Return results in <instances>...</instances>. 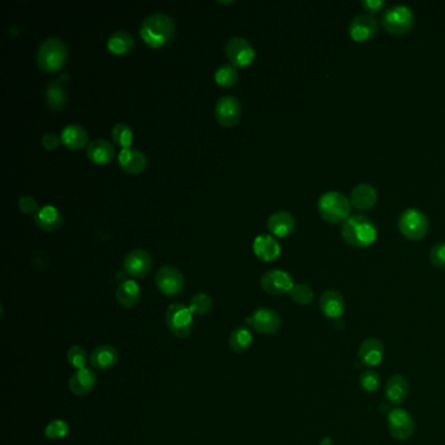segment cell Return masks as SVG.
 <instances>
[{
  "instance_id": "39",
  "label": "cell",
  "mask_w": 445,
  "mask_h": 445,
  "mask_svg": "<svg viewBox=\"0 0 445 445\" xmlns=\"http://www.w3.org/2000/svg\"><path fill=\"white\" fill-rule=\"evenodd\" d=\"M430 260L435 267L445 268V242H439L431 248Z\"/></svg>"
},
{
  "instance_id": "35",
  "label": "cell",
  "mask_w": 445,
  "mask_h": 445,
  "mask_svg": "<svg viewBox=\"0 0 445 445\" xmlns=\"http://www.w3.org/2000/svg\"><path fill=\"white\" fill-rule=\"evenodd\" d=\"M291 299L300 304V306H309V303H312L313 298H315V293L311 289V286L307 284H294L293 290L290 291Z\"/></svg>"
},
{
  "instance_id": "24",
  "label": "cell",
  "mask_w": 445,
  "mask_h": 445,
  "mask_svg": "<svg viewBox=\"0 0 445 445\" xmlns=\"http://www.w3.org/2000/svg\"><path fill=\"white\" fill-rule=\"evenodd\" d=\"M296 217L290 211H280L273 213L268 218V230L276 236H287L296 229Z\"/></svg>"
},
{
  "instance_id": "22",
  "label": "cell",
  "mask_w": 445,
  "mask_h": 445,
  "mask_svg": "<svg viewBox=\"0 0 445 445\" xmlns=\"http://www.w3.org/2000/svg\"><path fill=\"white\" fill-rule=\"evenodd\" d=\"M377 201L376 188L369 183H359L350 194V203L359 211H369Z\"/></svg>"
},
{
  "instance_id": "14",
  "label": "cell",
  "mask_w": 445,
  "mask_h": 445,
  "mask_svg": "<svg viewBox=\"0 0 445 445\" xmlns=\"http://www.w3.org/2000/svg\"><path fill=\"white\" fill-rule=\"evenodd\" d=\"M214 115L222 127H233L240 121L242 103L233 96H223L216 103Z\"/></svg>"
},
{
  "instance_id": "8",
  "label": "cell",
  "mask_w": 445,
  "mask_h": 445,
  "mask_svg": "<svg viewBox=\"0 0 445 445\" xmlns=\"http://www.w3.org/2000/svg\"><path fill=\"white\" fill-rule=\"evenodd\" d=\"M156 284L163 296L175 297L185 289V277L173 265H163L156 274Z\"/></svg>"
},
{
  "instance_id": "19",
  "label": "cell",
  "mask_w": 445,
  "mask_h": 445,
  "mask_svg": "<svg viewBox=\"0 0 445 445\" xmlns=\"http://www.w3.org/2000/svg\"><path fill=\"white\" fill-rule=\"evenodd\" d=\"M97 383V375L96 372L92 371L90 369H81L74 372V375L70 377V391L72 392L74 396H87L89 395L93 388Z\"/></svg>"
},
{
  "instance_id": "25",
  "label": "cell",
  "mask_w": 445,
  "mask_h": 445,
  "mask_svg": "<svg viewBox=\"0 0 445 445\" xmlns=\"http://www.w3.org/2000/svg\"><path fill=\"white\" fill-rule=\"evenodd\" d=\"M62 143L71 150H80L87 148L89 135L87 131L80 124H68L62 130Z\"/></svg>"
},
{
  "instance_id": "34",
  "label": "cell",
  "mask_w": 445,
  "mask_h": 445,
  "mask_svg": "<svg viewBox=\"0 0 445 445\" xmlns=\"http://www.w3.org/2000/svg\"><path fill=\"white\" fill-rule=\"evenodd\" d=\"M189 309L196 316L207 315L213 307V299L205 293H198L189 300Z\"/></svg>"
},
{
  "instance_id": "15",
  "label": "cell",
  "mask_w": 445,
  "mask_h": 445,
  "mask_svg": "<svg viewBox=\"0 0 445 445\" xmlns=\"http://www.w3.org/2000/svg\"><path fill=\"white\" fill-rule=\"evenodd\" d=\"M379 32V23L370 13L357 14L349 25V34L357 42H366Z\"/></svg>"
},
{
  "instance_id": "27",
  "label": "cell",
  "mask_w": 445,
  "mask_h": 445,
  "mask_svg": "<svg viewBox=\"0 0 445 445\" xmlns=\"http://www.w3.org/2000/svg\"><path fill=\"white\" fill-rule=\"evenodd\" d=\"M34 222L41 230H45L49 233L55 231L62 226V213L52 205H45L39 208V211L34 214Z\"/></svg>"
},
{
  "instance_id": "6",
  "label": "cell",
  "mask_w": 445,
  "mask_h": 445,
  "mask_svg": "<svg viewBox=\"0 0 445 445\" xmlns=\"http://www.w3.org/2000/svg\"><path fill=\"white\" fill-rule=\"evenodd\" d=\"M414 12L406 4H395L386 8L382 16V24L392 34H405L414 25Z\"/></svg>"
},
{
  "instance_id": "26",
  "label": "cell",
  "mask_w": 445,
  "mask_h": 445,
  "mask_svg": "<svg viewBox=\"0 0 445 445\" xmlns=\"http://www.w3.org/2000/svg\"><path fill=\"white\" fill-rule=\"evenodd\" d=\"M252 248L255 255L262 261H273L281 253V246L272 235L261 234L256 236Z\"/></svg>"
},
{
  "instance_id": "38",
  "label": "cell",
  "mask_w": 445,
  "mask_h": 445,
  "mask_svg": "<svg viewBox=\"0 0 445 445\" xmlns=\"http://www.w3.org/2000/svg\"><path fill=\"white\" fill-rule=\"evenodd\" d=\"M67 360L68 363L77 369V370H81V369H85L87 362V351L84 347L79 346V345H74V346L70 347L68 351H67Z\"/></svg>"
},
{
  "instance_id": "1",
  "label": "cell",
  "mask_w": 445,
  "mask_h": 445,
  "mask_svg": "<svg viewBox=\"0 0 445 445\" xmlns=\"http://www.w3.org/2000/svg\"><path fill=\"white\" fill-rule=\"evenodd\" d=\"M176 25L167 13L156 12L147 16L140 25V37L154 49L162 48L173 41Z\"/></svg>"
},
{
  "instance_id": "41",
  "label": "cell",
  "mask_w": 445,
  "mask_h": 445,
  "mask_svg": "<svg viewBox=\"0 0 445 445\" xmlns=\"http://www.w3.org/2000/svg\"><path fill=\"white\" fill-rule=\"evenodd\" d=\"M61 141H62V138L59 136H56V135H55V134H52V132H49V134L43 135V136H42V140H41L42 147L46 149V150H55V149L59 147Z\"/></svg>"
},
{
  "instance_id": "37",
  "label": "cell",
  "mask_w": 445,
  "mask_h": 445,
  "mask_svg": "<svg viewBox=\"0 0 445 445\" xmlns=\"http://www.w3.org/2000/svg\"><path fill=\"white\" fill-rule=\"evenodd\" d=\"M70 433L68 423L63 420H55L50 422L45 428V436L50 440H59L65 437Z\"/></svg>"
},
{
  "instance_id": "20",
  "label": "cell",
  "mask_w": 445,
  "mask_h": 445,
  "mask_svg": "<svg viewBox=\"0 0 445 445\" xmlns=\"http://www.w3.org/2000/svg\"><path fill=\"white\" fill-rule=\"evenodd\" d=\"M118 359H119V354L115 347L112 345H99L92 351L89 362H90V366L94 367L96 370L107 371L118 363Z\"/></svg>"
},
{
  "instance_id": "16",
  "label": "cell",
  "mask_w": 445,
  "mask_h": 445,
  "mask_svg": "<svg viewBox=\"0 0 445 445\" xmlns=\"http://www.w3.org/2000/svg\"><path fill=\"white\" fill-rule=\"evenodd\" d=\"M319 307L322 309V315L328 319H341L345 313V299L344 296L337 290H325L319 300Z\"/></svg>"
},
{
  "instance_id": "17",
  "label": "cell",
  "mask_w": 445,
  "mask_h": 445,
  "mask_svg": "<svg viewBox=\"0 0 445 445\" xmlns=\"http://www.w3.org/2000/svg\"><path fill=\"white\" fill-rule=\"evenodd\" d=\"M118 163L124 173L137 175L141 174L148 165L144 152L135 148L122 149L118 157Z\"/></svg>"
},
{
  "instance_id": "18",
  "label": "cell",
  "mask_w": 445,
  "mask_h": 445,
  "mask_svg": "<svg viewBox=\"0 0 445 445\" xmlns=\"http://www.w3.org/2000/svg\"><path fill=\"white\" fill-rule=\"evenodd\" d=\"M410 393V384L402 375H393L388 379L384 388V395L389 404L401 405L406 401Z\"/></svg>"
},
{
  "instance_id": "11",
  "label": "cell",
  "mask_w": 445,
  "mask_h": 445,
  "mask_svg": "<svg viewBox=\"0 0 445 445\" xmlns=\"http://www.w3.org/2000/svg\"><path fill=\"white\" fill-rule=\"evenodd\" d=\"M260 284L262 290L271 296H282L293 290L294 281L293 277L282 269H271L261 276Z\"/></svg>"
},
{
  "instance_id": "29",
  "label": "cell",
  "mask_w": 445,
  "mask_h": 445,
  "mask_svg": "<svg viewBox=\"0 0 445 445\" xmlns=\"http://www.w3.org/2000/svg\"><path fill=\"white\" fill-rule=\"evenodd\" d=\"M61 80H52L50 81L48 89H46V103L51 110H62L67 105L68 101V96H67V90L63 85Z\"/></svg>"
},
{
  "instance_id": "4",
  "label": "cell",
  "mask_w": 445,
  "mask_h": 445,
  "mask_svg": "<svg viewBox=\"0 0 445 445\" xmlns=\"http://www.w3.org/2000/svg\"><path fill=\"white\" fill-rule=\"evenodd\" d=\"M318 209L322 218L328 222H345L350 217L351 203L338 191H327L319 198Z\"/></svg>"
},
{
  "instance_id": "3",
  "label": "cell",
  "mask_w": 445,
  "mask_h": 445,
  "mask_svg": "<svg viewBox=\"0 0 445 445\" xmlns=\"http://www.w3.org/2000/svg\"><path fill=\"white\" fill-rule=\"evenodd\" d=\"M68 58L67 45L61 38H46L38 48V67L48 74L58 72L65 65Z\"/></svg>"
},
{
  "instance_id": "40",
  "label": "cell",
  "mask_w": 445,
  "mask_h": 445,
  "mask_svg": "<svg viewBox=\"0 0 445 445\" xmlns=\"http://www.w3.org/2000/svg\"><path fill=\"white\" fill-rule=\"evenodd\" d=\"M19 209L24 214H36L39 211L37 200L32 196H23L19 200Z\"/></svg>"
},
{
  "instance_id": "23",
  "label": "cell",
  "mask_w": 445,
  "mask_h": 445,
  "mask_svg": "<svg viewBox=\"0 0 445 445\" xmlns=\"http://www.w3.org/2000/svg\"><path fill=\"white\" fill-rule=\"evenodd\" d=\"M87 156L96 165H107L115 157V148L110 141L105 138H96L89 143Z\"/></svg>"
},
{
  "instance_id": "21",
  "label": "cell",
  "mask_w": 445,
  "mask_h": 445,
  "mask_svg": "<svg viewBox=\"0 0 445 445\" xmlns=\"http://www.w3.org/2000/svg\"><path fill=\"white\" fill-rule=\"evenodd\" d=\"M358 358L362 364L375 367L382 363L384 358V345L377 338H367L359 346Z\"/></svg>"
},
{
  "instance_id": "12",
  "label": "cell",
  "mask_w": 445,
  "mask_h": 445,
  "mask_svg": "<svg viewBox=\"0 0 445 445\" xmlns=\"http://www.w3.org/2000/svg\"><path fill=\"white\" fill-rule=\"evenodd\" d=\"M388 428L397 440H408L414 433V420L408 410L396 408L388 414Z\"/></svg>"
},
{
  "instance_id": "10",
  "label": "cell",
  "mask_w": 445,
  "mask_h": 445,
  "mask_svg": "<svg viewBox=\"0 0 445 445\" xmlns=\"http://www.w3.org/2000/svg\"><path fill=\"white\" fill-rule=\"evenodd\" d=\"M255 49L243 37L230 38L226 43V56L234 67H247L255 59Z\"/></svg>"
},
{
  "instance_id": "9",
  "label": "cell",
  "mask_w": 445,
  "mask_h": 445,
  "mask_svg": "<svg viewBox=\"0 0 445 445\" xmlns=\"http://www.w3.org/2000/svg\"><path fill=\"white\" fill-rule=\"evenodd\" d=\"M248 325L258 333L274 334L281 328V316L277 311L267 307L256 309L251 316L246 318Z\"/></svg>"
},
{
  "instance_id": "33",
  "label": "cell",
  "mask_w": 445,
  "mask_h": 445,
  "mask_svg": "<svg viewBox=\"0 0 445 445\" xmlns=\"http://www.w3.org/2000/svg\"><path fill=\"white\" fill-rule=\"evenodd\" d=\"M238 79L239 74L233 64H223L214 74L216 83L222 87H234Z\"/></svg>"
},
{
  "instance_id": "30",
  "label": "cell",
  "mask_w": 445,
  "mask_h": 445,
  "mask_svg": "<svg viewBox=\"0 0 445 445\" xmlns=\"http://www.w3.org/2000/svg\"><path fill=\"white\" fill-rule=\"evenodd\" d=\"M134 43L135 39L128 32L118 30L107 39V49L114 55H125L132 50Z\"/></svg>"
},
{
  "instance_id": "43",
  "label": "cell",
  "mask_w": 445,
  "mask_h": 445,
  "mask_svg": "<svg viewBox=\"0 0 445 445\" xmlns=\"http://www.w3.org/2000/svg\"><path fill=\"white\" fill-rule=\"evenodd\" d=\"M322 445H332V440L329 437H325L322 442Z\"/></svg>"
},
{
  "instance_id": "36",
  "label": "cell",
  "mask_w": 445,
  "mask_h": 445,
  "mask_svg": "<svg viewBox=\"0 0 445 445\" xmlns=\"http://www.w3.org/2000/svg\"><path fill=\"white\" fill-rule=\"evenodd\" d=\"M380 383H382V377L379 375V372L375 370H366L362 372L359 376V384L362 386L363 391L369 392V393H373L380 388Z\"/></svg>"
},
{
  "instance_id": "42",
  "label": "cell",
  "mask_w": 445,
  "mask_h": 445,
  "mask_svg": "<svg viewBox=\"0 0 445 445\" xmlns=\"http://www.w3.org/2000/svg\"><path fill=\"white\" fill-rule=\"evenodd\" d=\"M362 7L370 13H377L380 12L385 7V0H362L360 1Z\"/></svg>"
},
{
  "instance_id": "31",
  "label": "cell",
  "mask_w": 445,
  "mask_h": 445,
  "mask_svg": "<svg viewBox=\"0 0 445 445\" xmlns=\"http://www.w3.org/2000/svg\"><path fill=\"white\" fill-rule=\"evenodd\" d=\"M252 342H253V334L246 327L235 328L229 337V346L238 354L247 351L252 345Z\"/></svg>"
},
{
  "instance_id": "13",
  "label": "cell",
  "mask_w": 445,
  "mask_h": 445,
  "mask_svg": "<svg viewBox=\"0 0 445 445\" xmlns=\"http://www.w3.org/2000/svg\"><path fill=\"white\" fill-rule=\"evenodd\" d=\"M153 259L148 251L143 248H136L130 251L123 260V268L125 273L134 278H143L152 271Z\"/></svg>"
},
{
  "instance_id": "5",
  "label": "cell",
  "mask_w": 445,
  "mask_h": 445,
  "mask_svg": "<svg viewBox=\"0 0 445 445\" xmlns=\"http://www.w3.org/2000/svg\"><path fill=\"white\" fill-rule=\"evenodd\" d=\"M166 327L178 338H186L194 329V313L182 303H173L166 309Z\"/></svg>"
},
{
  "instance_id": "28",
  "label": "cell",
  "mask_w": 445,
  "mask_h": 445,
  "mask_svg": "<svg viewBox=\"0 0 445 445\" xmlns=\"http://www.w3.org/2000/svg\"><path fill=\"white\" fill-rule=\"evenodd\" d=\"M140 286L134 280H124L123 282L118 286L115 293L118 303L125 309H134L140 300Z\"/></svg>"
},
{
  "instance_id": "32",
  "label": "cell",
  "mask_w": 445,
  "mask_h": 445,
  "mask_svg": "<svg viewBox=\"0 0 445 445\" xmlns=\"http://www.w3.org/2000/svg\"><path fill=\"white\" fill-rule=\"evenodd\" d=\"M112 137L114 143L118 147H121L122 149L130 148L134 141V131L128 124H115L112 127Z\"/></svg>"
},
{
  "instance_id": "7",
  "label": "cell",
  "mask_w": 445,
  "mask_h": 445,
  "mask_svg": "<svg viewBox=\"0 0 445 445\" xmlns=\"http://www.w3.org/2000/svg\"><path fill=\"white\" fill-rule=\"evenodd\" d=\"M430 227L428 218L417 208H408L398 217V229L401 234L411 240H420L427 234Z\"/></svg>"
},
{
  "instance_id": "2",
  "label": "cell",
  "mask_w": 445,
  "mask_h": 445,
  "mask_svg": "<svg viewBox=\"0 0 445 445\" xmlns=\"http://www.w3.org/2000/svg\"><path fill=\"white\" fill-rule=\"evenodd\" d=\"M341 233L349 245L364 248L371 246L377 238V229L370 217L363 214L350 216L342 223Z\"/></svg>"
}]
</instances>
